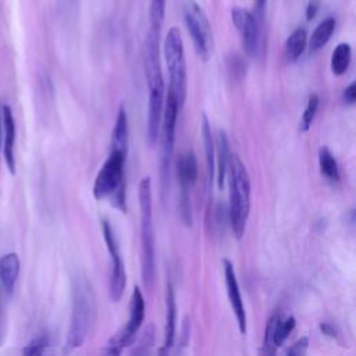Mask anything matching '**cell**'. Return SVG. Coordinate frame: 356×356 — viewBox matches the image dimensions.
Wrapping results in <instances>:
<instances>
[{
	"instance_id": "5",
	"label": "cell",
	"mask_w": 356,
	"mask_h": 356,
	"mask_svg": "<svg viewBox=\"0 0 356 356\" xmlns=\"http://www.w3.org/2000/svg\"><path fill=\"white\" fill-rule=\"evenodd\" d=\"M164 58L168 68L170 85L168 90L175 97L179 108L185 103L188 76H186V63L184 53V42L181 31L177 26H171L164 39Z\"/></svg>"
},
{
	"instance_id": "30",
	"label": "cell",
	"mask_w": 356,
	"mask_h": 356,
	"mask_svg": "<svg viewBox=\"0 0 356 356\" xmlns=\"http://www.w3.org/2000/svg\"><path fill=\"white\" fill-rule=\"evenodd\" d=\"M343 100H345L348 104H355V102H356V82H352V83H349V85L345 88Z\"/></svg>"
},
{
	"instance_id": "8",
	"label": "cell",
	"mask_w": 356,
	"mask_h": 356,
	"mask_svg": "<svg viewBox=\"0 0 356 356\" xmlns=\"http://www.w3.org/2000/svg\"><path fill=\"white\" fill-rule=\"evenodd\" d=\"M128 310H129V314H128L127 324L107 342L104 348V353L120 355L121 350L132 341V338L140 328L145 320V299L139 286L134 288Z\"/></svg>"
},
{
	"instance_id": "6",
	"label": "cell",
	"mask_w": 356,
	"mask_h": 356,
	"mask_svg": "<svg viewBox=\"0 0 356 356\" xmlns=\"http://www.w3.org/2000/svg\"><path fill=\"white\" fill-rule=\"evenodd\" d=\"M184 21L191 33L196 54L207 61L213 49V32L204 10L195 1L186 0L184 4Z\"/></svg>"
},
{
	"instance_id": "23",
	"label": "cell",
	"mask_w": 356,
	"mask_h": 356,
	"mask_svg": "<svg viewBox=\"0 0 356 356\" xmlns=\"http://www.w3.org/2000/svg\"><path fill=\"white\" fill-rule=\"evenodd\" d=\"M352 60V47L349 43H339L331 56V71L334 75H342L349 68Z\"/></svg>"
},
{
	"instance_id": "15",
	"label": "cell",
	"mask_w": 356,
	"mask_h": 356,
	"mask_svg": "<svg viewBox=\"0 0 356 356\" xmlns=\"http://www.w3.org/2000/svg\"><path fill=\"white\" fill-rule=\"evenodd\" d=\"M216 153H217V171L216 174V179H217V186L218 189H222L224 186V181H225V174H227V167H228V161H229V143H228V138L225 135L224 131H218L217 136H216Z\"/></svg>"
},
{
	"instance_id": "27",
	"label": "cell",
	"mask_w": 356,
	"mask_h": 356,
	"mask_svg": "<svg viewBox=\"0 0 356 356\" xmlns=\"http://www.w3.org/2000/svg\"><path fill=\"white\" fill-rule=\"evenodd\" d=\"M178 209H179V216H181L182 222L185 225H191L192 224V207H191L189 189L181 188L179 200H178Z\"/></svg>"
},
{
	"instance_id": "28",
	"label": "cell",
	"mask_w": 356,
	"mask_h": 356,
	"mask_svg": "<svg viewBox=\"0 0 356 356\" xmlns=\"http://www.w3.org/2000/svg\"><path fill=\"white\" fill-rule=\"evenodd\" d=\"M47 346V338L46 337H38L32 342H29L24 348V355H42L44 348Z\"/></svg>"
},
{
	"instance_id": "1",
	"label": "cell",
	"mask_w": 356,
	"mask_h": 356,
	"mask_svg": "<svg viewBox=\"0 0 356 356\" xmlns=\"http://www.w3.org/2000/svg\"><path fill=\"white\" fill-rule=\"evenodd\" d=\"M229 188V222L236 239L245 234L250 211V178L238 154H231L227 174Z\"/></svg>"
},
{
	"instance_id": "11",
	"label": "cell",
	"mask_w": 356,
	"mask_h": 356,
	"mask_svg": "<svg viewBox=\"0 0 356 356\" xmlns=\"http://www.w3.org/2000/svg\"><path fill=\"white\" fill-rule=\"evenodd\" d=\"M295 325H296L295 317L291 316V317L282 320L278 313H274L266 324L263 350L266 353H275V349L282 346L285 339L293 331Z\"/></svg>"
},
{
	"instance_id": "2",
	"label": "cell",
	"mask_w": 356,
	"mask_h": 356,
	"mask_svg": "<svg viewBox=\"0 0 356 356\" xmlns=\"http://www.w3.org/2000/svg\"><path fill=\"white\" fill-rule=\"evenodd\" d=\"M95 316L96 300L92 286L85 277H78L75 278L72 286V312L65 341V350L71 352L83 343Z\"/></svg>"
},
{
	"instance_id": "3",
	"label": "cell",
	"mask_w": 356,
	"mask_h": 356,
	"mask_svg": "<svg viewBox=\"0 0 356 356\" xmlns=\"http://www.w3.org/2000/svg\"><path fill=\"white\" fill-rule=\"evenodd\" d=\"M138 199L140 210V267L142 280L146 288H152L154 281V228L152 211V182L149 177L140 179L138 185Z\"/></svg>"
},
{
	"instance_id": "9",
	"label": "cell",
	"mask_w": 356,
	"mask_h": 356,
	"mask_svg": "<svg viewBox=\"0 0 356 356\" xmlns=\"http://www.w3.org/2000/svg\"><path fill=\"white\" fill-rule=\"evenodd\" d=\"M102 231H103V238L107 246V250L110 253V257L113 260V270L110 275V298L114 302H118L124 293L125 285H127V273L124 267V260L120 253V246L117 242V238L114 235L113 227L103 220L102 221Z\"/></svg>"
},
{
	"instance_id": "22",
	"label": "cell",
	"mask_w": 356,
	"mask_h": 356,
	"mask_svg": "<svg viewBox=\"0 0 356 356\" xmlns=\"http://www.w3.org/2000/svg\"><path fill=\"white\" fill-rule=\"evenodd\" d=\"M202 138H203V145H204V154H206V164H207V174H209V181L214 178L216 172V163H214V139L211 135V127L207 120L206 114H202Z\"/></svg>"
},
{
	"instance_id": "17",
	"label": "cell",
	"mask_w": 356,
	"mask_h": 356,
	"mask_svg": "<svg viewBox=\"0 0 356 356\" xmlns=\"http://www.w3.org/2000/svg\"><path fill=\"white\" fill-rule=\"evenodd\" d=\"M19 257L17 253H7L0 259V281L7 292H13L19 274Z\"/></svg>"
},
{
	"instance_id": "10",
	"label": "cell",
	"mask_w": 356,
	"mask_h": 356,
	"mask_svg": "<svg viewBox=\"0 0 356 356\" xmlns=\"http://www.w3.org/2000/svg\"><path fill=\"white\" fill-rule=\"evenodd\" d=\"M231 19L242 39V44L246 53L252 57L256 56L259 50V40H260L257 18L245 8L234 7L231 10Z\"/></svg>"
},
{
	"instance_id": "32",
	"label": "cell",
	"mask_w": 356,
	"mask_h": 356,
	"mask_svg": "<svg viewBox=\"0 0 356 356\" xmlns=\"http://www.w3.org/2000/svg\"><path fill=\"white\" fill-rule=\"evenodd\" d=\"M320 330H321L323 334H325V335H328V337H331V338L335 337V330H334V327H332L331 324H328V323H321V324H320Z\"/></svg>"
},
{
	"instance_id": "26",
	"label": "cell",
	"mask_w": 356,
	"mask_h": 356,
	"mask_svg": "<svg viewBox=\"0 0 356 356\" xmlns=\"http://www.w3.org/2000/svg\"><path fill=\"white\" fill-rule=\"evenodd\" d=\"M165 13V0H150V29L160 31Z\"/></svg>"
},
{
	"instance_id": "21",
	"label": "cell",
	"mask_w": 356,
	"mask_h": 356,
	"mask_svg": "<svg viewBox=\"0 0 356 356\" xmlns=\"http://www.w3.org/2000/svg\"><path fill=\"white\" fill-rule=\"evenodd\" d=\"M307 46V32L305 28H296L285 40L284 53L288 61H296Z\"/></svg>"
},
{
	"instance_id": "7",
	"label": "cell",
	"mask_w": 356,
	"mask_h": 356,
	"mask_svg": "<svg viewBox=\"0 0 356 356\" xmlns=\"http://www.w3.org/2000/svg\"><path fill=\"white\" fill-rule=\"evenodd\" d=\"M179 106L172 96V93L168 90L163 115H161V124H160V172L163 182L168 179L170 174V164L174 153V142H175V125H177V117L179 111Z\"/></svg>"
},
{
	"instance_id": "19",
	"label": "cell",
	"mask_w": 356,
	"mask_h": 356,
	"mask_svg": "<svg viewBox=\"0 0 356 356\" xmlns=\"http://www.w3.org/2000/svg\"><path fill=\"white\" fill-rule=\"evenodd\" d=\"M175 296L172 285H167V295H165V328H164V349H168L174 343L175 337Z\"/></svg>"
},
{
	"instance_id": "16",
	"label": "cell",
	"mask_w": 356,
	"mask_h": 356,
	"mask_svg": "<svg viewBox=\"0 0 356 356\" xmlns=\"http://www.w3.org/2000/svg\"><path fill=\"white\" fill-rule=\"evenodd\" d=\"M177 175L179 188L189 189L197 179V161L193 152L184 153L177 164Z\"/></svg>"
},
{
	"instance_id": "4",
	"label": "cell",
	"mask_w": 356,
	"mask_h": 356,
	"mask_svg": "<svg viewBox=\"0 0 356 356\" xmlns=\"http://www.w3.org/2000/svg\"><path fill=\"white\" fill-rule=\"evenodd\" d=\"M127 154L121 150L111 149V153L104 160L99 170L95 184L93 196L97 200L111 197L115 207L125 211V186H124V165Z\"/></svg>"
},
{
	"instance_id": "13",
	"label": "cell",
	"mask_w": 356,
	"mask_h": 356,
	"mask_svg": "<svg viewBox=\"0 0 356 356\" xmlns=\"http://www.w3.org/2000/svg\"><path fill=\"white\" fill-rule=\"evenodd\" d=\"M222 268H224V280H225V286H227V295L229 299V305L231 309L235 314L238 327H239V332L241 334H246V324H248V318H246V312H245V306L242 302V296H241V291H239V284L236 280V274L234 270V264L228 260L224 259L222 260Z\"/></svg>"
},
{
	"instance_id": "34",
	"label": "cell",
	"mask_w": 356,
	"mask_h": 356,
	"mask_svg": "<svg viewBox=\"0 0 356 356\" xmlns=\"http://www.w3.org/2000/svg\"><path fill=\"white\" fill-rule=\"evenodd\" d=\"M0 149H1V108H0Z\"/></svg>"
},
{
	"instance_id": "12",
	"label": "cell",
	"mask_w": 356,
	"mask_h": 356,
	"mask_svg": "<svg viewBox=\"0 0 356 356\" xmlns=\"http://www.w3.org/2000/svg\"><path fill=\"white\" fill-rule=\"evenodd\" d=\"M149 88V104H147V142L149 146H154L159 139L163 106H164V82L147 85Z\"/></svg>"
},
{
	"instance_id": "20",
	"label": "cell",
	"mask_w": 356,
	"mask_h": 356,
	"mask_svg": "<svg viewBox=\"0 0 356 356\" xmlns=\"http://www.w3.org/2000/svg\"><path fill=\"white\" fill-rule=\"evenodd\" d=\"M111 149L128 153V118L122 104L118 108L115 124L111 132Z\"/></svg>"
},
{
	"instance_id": "29",
	"label": "cell",
	"mask_w": 356,
	"mask_h": 356,
	"mask_svg": "<svg viewBox=\"0 0 356 356\" xmlns=\"http://www.w3.org/2000/svg\"><path fill=\"white\" fill-rule=\"evenodd\" d=\"M307 348H309V339H307V337H302L291 348H288L285 350V355H289V356H303V355H306Z\"/></svg>"
},
{
	"instance_id": "18",
	"label": "cell",
	"mask_w": 356,
	"mask_h": 356,
	"mask_svg": "<svg viewBox=\"0 0 356 356\" xmlns=\"http://www.w3.org/2000/svg\"><path fill=\"white\" fill-rule=\"evenodd\" d=\"M335 18L334 17H327L325 19H323L313 31L309 42H307V46H309V51L310 53H316L320 49H323L328 40L331 39L332 33H334V29H335Z\"/></svg>"
},
{
	"instance_id": "33",
	"label": "cell",
	"mask_w": 356,
	"mask_h": 356,
	"mask_svg": "<svg viewBox=\"0 0 356 356\" xmlns=\"http://www.w3.org/2000/svg\"><path fill=\"white\" fill-rule=\"evenodd\" d=\"M266 1H267V0H257V1H256V4H257V10H259L260 13H261V10L264 8V4H266Z\"/></svg>"
},
{
	"instance_id": "31",
	"label": "cell",
	"mask_w": 356,
	"mask_h": 356,
	"mask_svg": "<svg viewBox=\"0 0 356 356\" xmlns=\"http://www.w3.org/2000/svg\"><path fill=\"white\" fill-rule=\"evenodd\" d=\"M320 6H318V0H310L309 4H307V8H306V17L309 21H312L316 15H317V11H318Z\"/></svg>"
},
{
	"instance_id": "14",
	"label": "cell",
	"mask_w": 356,
	"mask_h": 356,
	"mask_svg": "<svg viewBox=\"0 0 356 356\" xmlns=\"http://www.w3.org/2000/svg\"><path fill=\"white\" fill-rule=\"evenodd\" d=\"M1 127L4 129V134L1 135L4 139L3 152H4V160L11 174L15 172V157H14V142H15V122L11 113V108L8 106L1 107Z\"/></svg>"
},
{
	"instance_id": "24",
	"label": "cell",
	"mask_w": 356,
	"mask_h": 356,
	"mask_svg": "<svg viewBox=\"0 0 356 356\" xmlns=\"http://www.w3.org/2000/svg\"><path fill=\"white\" fill-rule=\"evenodd\" d=\"M318 167L320 172L330 181H339V168L335 157L328 147L318 149Z\"/></svg>"
},
{
	"instance_id": "25",
	"label": "cell",
	"mask_w": 356,
	"mask_h": 356,
	"mask_svg": "<svg viewBox=\"0 0 356 356\" xmlns=\"http://www.w3.org/2000/svg\"><path fill=\"white\" fill-rule=\"evenodd\" d=\"M318 96L317 95H312L309 99H307V104H306V108L302 114V118H300V124H299V129L300 132H307L309 128L312 127L313 124V120L316 117V113H317V108H318Z\"/></svg>"
}]
</instances>
